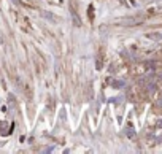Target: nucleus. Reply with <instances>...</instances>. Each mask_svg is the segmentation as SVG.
<instances>
[{
  "instance_id": "3",
  "label": "nucleus",
  "mask_w": 162,
  "mask_h": 154,
  "mask_svg": "<svg viewBox=\"0 0 162 154\" xmlns=\"http://www.w3.org/2000/svg\"><path fill=\"white\" fill-rule=\"evenodd\" d=\"M157 105H159V106H162V98H159V100H157Z\"/></svg>"
},
{
  "instance_id": "2",
  "label": "nucleus",
  "mask_w": 162,
  "mask_h": 154,
  "mask_svg": "<svg viewBox=\"0 0 162 154\" xmlns=\"http://www.w3.org/2000/svg\"><path fill=\"white\" fill-rule=\"evenodd\" d=\"M127 135H129L130 138H132V137H133V130H132V129H129V130H127Z\"/></svg>"
},
{
  "instance_id": "1",
  "label": "nucleus",
  "mask_w": 162,
  "mask_h": 154,
  "mask_svg": "<svg viewBox=\"0 0 162 154\" xmlns=\"http://www.w3.org/2000/svg\"><path fill=\"white\" fill-rule=\"evenodd\" d=\"M146 91H148V92H154V91H156V84H154V83H149V84L146 86Z\"/></svg>"
}]
</instances>
